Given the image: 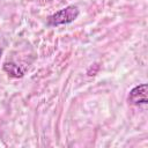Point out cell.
<instances>
[{"instance_id": "6da1fadb", "label": "cell", "mask_w": 148, "mask_h": 148, "mask_svg": "<svg viewBox=\"0 0 148 148\" xmlns=\"http://www.w3.org/2000/svg\"><path fill=\"white\" fill-rule=\"evenodd\" d=\"M79 14H80V10L76 6H74V5L67 6L62 9H60V10L56 12L51 16H49L47 24L51 25V27H57V25L72 23L73 21H75L77 18Z\"/></svg>"}, {"instance_id": "7a4b0ae2", "label": "cell", "mask_w": 148, "mask_h": 148, "mask_svg": "<svg viewBox=\"0 0 148 148\" xmlns=\"http://www.w3.org/2000/svg\"><path fill=\"white\" fill-rule=\"evenodd\" d=\"M147 84L142 83L134 87L128 94V102L132 105L147 104Z\"/></svg>"}, {"instance_id": "3957f363", "label": "cell", "mask_w": 148, "mask_h": 148, "mask_svg": "<svg viewBox=\"0 0 148 148\" xmlns=\"http://www.w3.org/2000/svg\"><path fill=\"white\" fill-rule=\"evenodd\" d=\"M3 71L13 77H22L24 74V71L14 62H6L3 65Z\"/></svg>"}, {"instance_id": "277c9868", "label": "cell", "mask_w": 148, "mask_h": 148, "mask_svg": "<svg viewBox=\"0 0 148 148\" xmlns=\"http://www.w3.org/2000/svg\"><path fill=\"white\" fill-rule=\"evenodd\" d=\"M0 57H1V49H0Z\"/></svg>"}]
</instances>
